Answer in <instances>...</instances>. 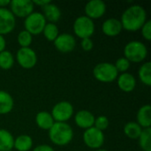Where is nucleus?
<instances>
[{"instance_id": "f257e3e1", "label": "nucleus", "mask_w": 151, "mask_h": 151, "mask_svg": "<svg viewBox=\"0 0 151 151\" xmlns=\"http://www.w3.org/2000/svg\"><path fill=\"white\" fill-rule=\"evenodd\" d=\"M119 20L123 29L129 32H136L147 21V12L143 6L133 4L124 11Z\"/></svg>"}, {"instance_id": "f03ea898", "label": "nucleus", "mask_w": 151, "mask_h": 151, "mask_svg": "<svg viewBox=\"0 0 151 151\" xmlns=\"http://www.w3.org/2000/svg\"><path fill=\"white\" fill-rule=\"evenodd\" d=\"M49 138L57 146H65L73 141V130L68 123L55 122L49 130Z\"/></svg>"}, {"instance_id": "7ed1b4c3", "label": "nucleus", "mask_w": 151, "mask_h": 151, "mask_svg": "<svg viewBox=\"0 0 151 151\" xmlns=\"http://www.w3.org/2000/svg\"><path fill=\"white\" fill-rule=\"evenodd\" d=\"M147 46L140 41H131L124 48V57L130 63H142L148 57Z\"/></svg>"}, {"instance_id": "20e7f679", "label": "nucleus", "mask_w": 151, "mask_h": 151, "mask_svg": "<svg viewBox=\"0 0 151 151\" xmlns=\"http://www.w3.org/2000/svg\"><path fill=\"white\" fill-rule=\"evenodd\" d=\"M95 79L103 83H110L117 80L119 73L112 63L103 62L97 64L93 69Z\"/></svg>"}, {"instance_id": "39448f33", "label": "nucleus", "mask_w": 151, "mask_h": 151, "mask_svg": "<svg viewBox=\"0 0 151 151\" xmlns=\"http://www.w3.org/2000/svg\"><path fill=\"white\" fill-rule=\"evenodd\" d=\"M73 33L77 37L81 39L91 38V36L95 33L96 25L94 20L85 15H81L76 18L73 22Z\"/></svg>"}, {"instance_id": "423d86ee", "label": "nucleus", "mask_w": 151, "mask_h": 151, "mask_svg": "<svg viewBox=\"0 0 151 151\" xmlns=\"http://www.w3.org/2000/svg\"><path fill=\"white\" fill-rule=\"evenodd\" d=\"M47 21L42 12H33L24 19V28L32 35H37L42 33Z\"/></svg>"}, {"instance_id": "0eeeda50", "label": "nucleus", "mask_w": 151, "mask_h": 151, "mask_svg": "<svg viewBox=\"0 0 151 151\" xmlns=\"http://www.w3.org/2000/svg\"><path fill=\"white\" fill-rule=\"evenodd\" d=\"M74 109L73 104L67 101H61L57 103L52 110L51 116L55 122L67 123V121L73 116Z\"/></svg>"}, {"instance_id": "6e6552de", "label": "nucleus", "mask_w": 151, "mask_h": 151, "mask_svg": "<svg viewBox=\"0 0 151 151\" xmlns=\"http://www.w3.org/2000/svg\"><path fill=\"white\" fill-rule=\"evenodd\" d=\"M83 142L84 144L91 150H99L104 143V132L92 127L86 129L83 133Z\"/></svg>"}, {"instance_id": "1a4fd4ad", "label": "nucleus", "mask_w": 151, "mask_h": 151, "mask_svg": "<svg viewBox=\"0 0 151 151\" xmlns=\"http://www.w3.org/2000/svg\"><path fill=\"white\" fill-rule=\"evenodd\" d=\"M15 58L19 65L24 69H31L37 64L36 52L30 47L19 48L16 53Z\"/></svg>"}, {"instance_id": "9d476101", "label": "nucleus", "mask_w": 151, "mask_h": 151, "mask_svg": "<svg viewBox=\"0 0 151 151\" xmlns=\"http://www.w3.org/2000/svg\"><path fill=\"white\" fill-rule=\"evenodd\" d=\"M9 6V10L15 18H27L35 9V5L31 0H12Z\"/></svg>"}, {"instance_id": "9b49d317", "label": "nucleus", "mask_w": 151, "mask_h": 151, "mask_svg": "<svg viewBox=\"0 0 151 151\" xmlns=\"http://www.w3.org/2000/svg\"><path fill=\"white\" fill-rule=\"evenodd\" d=\"M107 10L106 4L102 0H91L85 4L84 12L85 16L92 20L102 18Z\"/></svg>"}, {"instance_id": "f8f14e48", "label": "nucleus", "mask_w": 151, "mask_h": 151, "mask_svg": "<svg viewBox=\"0 0 151 151\" xmlns=\"http://www.w3.org/2000/svg\"><path fill=\"white\" fill-rule=\"evenodd\" d=\"M16 27V18L8 8H0V35L12 33Z\"/></svg>"}, {"instance_id": "ddd939ff", "label": "nucleus", "mask_w": 151, "mask_h": 151, "mask_svg": "<svg viewBox=\"0 0 151 151\" xmlns=\"http://www.w3.org/2000/svg\"><path fill=\"white\" fill-rule=\"evenodd\" d=\"M57 50L62 53L72 52L76 46V40L74 36L68 33L59 34L56 40L53 42Z\"/></svg>"}, {"instance_id": "4468645a", "label": "nucleus", "mask_w": 151, "mask_h": 151, "mask_svg": "<svg viewBox=\"0 0 151 151\" xmlns=\"http://www.w3.org/2000/svg\"><path fill=\"white\" fill-rule=\"evenodd\" d=\"M95 119L96 118L94 114L88 110L79 111L74 115V122L76 126L84 130L94 127Z\"/></svg>"}, {"instance_id": "2eb2a0df", "label": "nucleus", "mask_w": 151, "mask_h": 151, "mask_svg": "<svg viewBox=\"0 0 151 151\" xmlns=\"http://www.w3.org/2000/svg\"><path fill=\"white\" fill-rule=\"evenodd\" d=\"M123 30L121 22L119 19L110 18L105 19L102 24V31L103 33L109 37L118 36L121 31Z\"/></svg>"}, {"instance_id": "dca6fc26", "label": "nucleus", "mask_w": 151, "mask_h": 151, "mask_svg": "<svg viewBox=\"0 0 151 151\" xmlns=\"http://www.w3.org/2000/svg\"><path fill=\"white\" fill-rule=\"evenodd\" d=\"M117 84L121 91L125 93H130L133 92L136 88V79L132 73H120L117 78Z\"/></svg>"}, {"instance_id": "f3484780", "label": "nucleus", "mask_w": 151, "mask_h": 151, "mask_svg": "<svg viewBox=\"0 0 151 151\" xmlns=\"http://www.w3.org/2000/svg\"><path fill=\"white\" fill-rule=\"evenodd\" d=\"M136 123L142 128H150L151 127V106L150 104L142 105L137 111Z\"/></svg>"}, {"instance_id": "a211bd4d", "label": "nucleus", "mask_w": 151, "mask_h": 151, "mask_svg": "<svg viewBox=\"0 0 151 151\" xmlns=\"http://www.w3.org/2000/svg\"><path fill=\"white\" fill-rule=\"evenodd\" d=\"M42 15L44 16L46 21H49L50 23H55L58 22L60 18H61V11L59 7L53 4V3H49L45 6L42 7Z\"/></svg>"}, {"instance_id": "6ab92c4d", "label": "nucleus", "mask_w": 151, "mask_h": 151, "mask_svg": "<svg viewBox=\"0 0 151 151\" xmlns=\"http://www.w3.org/2000/svg\"><path fill=\"white\" fill-rule=\"evenodd\" d=\"M35 123H36L37 127L39 128H41L42 130L49 131L50 129V127L53 126V124L55 123V121H54L50 112L42 111L36 114Z\"/></svg>"}, {"instance_id": "aec40b11", "label": "nucleus", "mask_w": 151, "mask_h": 151, "mask_svg": "<svg viewBox=\"0 0 151 151\" xmlns=\"http://www.w3.org/2000/svg\"><path fill=\"white\" fill-rule=\"evenodd\" d=\"M14 106L12 96L4 90H0V115L10 113Z\"/></svg>"}, {"instance_id": "412c9836", "label": "nucleus", "mask_w": 151, "mask_h": 151, "mask_svg": "<svg viewBox=\"0 0 151 151\" xmlns=\"http://www.w3.org/2000/svg\"><path fill=\"white\" fill-rule=\"evenodd\" d=\"M33 148V139L28 134H20L14 138L13 149L17 151H29Z\"/></svg>"}, {"instance_id": "4be33fe9", "label": "nucleus", "mask_w": 151, "mask_h": 151, "mask_svg": "<svg viewBox=\"0 0 151 151\" xmlns=\"http://www.w3.org/2000/svg\"><path fill=\"white\" fill-rule=\"evenodd\" d=\"M14 137L6 129H0V151H11L13 149Z\"/></svg>"}, {"instance_id": "5701e85b", "label": "nucleus", "mask_w": 151, "mask_h": 151, "mask_svg": "<svg viewBox=\"0 0 151 151\" xmlns=\"http://www.w3.org/2000/svg\"><path fill=\"white\" fill-rule=\"evenodd\" d=\"M138 76L142 84L145 86H151V63L150 61L143 62L139 68Z\"/></svg>"}, {"instance_id": "b1692460", "label": "nucleus", "mask_w": 151, "mask_h": 151, "mask_svg": "<svg viewBox=\"0 0 151 151\" xmlns=\"http://www.w3.org/2000/svg\"><path fill=\"white\" fill-rule=\"evenodd\" d=\"M124 134L127 137L132 140H136L139 138L142 132V128L134 121H130L127 123L123 128Z\"/></svg>"}, {"instance_id": "393cba45", "label": "nucleus", "mask_w": 151, "mask_h": 151, "mask_svg": "<svg viewBox=\"0 0 151 151\" xmlns=\"http://www.w3.org/2000/svg\"><path fill=\"white\" fill-rule=\"evenodd\" d=\"M15 63V58L12 52L4 50L0 52V68L2 70L11 69Z\"/></svg>"}, {"instance_id": "a878e982", "label": "nucleus", "mask_w": 151, "mask_h": 151, "mask_svg": "<svg viewBox=\"0 0 151 151\" xmlns=\"http://www.w3.org/2000/svg\"><path fill=\"white\" fill-rule=\"evenodd\" d=\"M42 34H43L44 38L47 41L53 42L59 35V29H58L57 24L47 22L42 30Z\"/></svg>"}, {"instance_id": "bb28decb", "label": "nucleus", "mask_w": 151, "mask_h": 151, "mask_svg": "<svg viewBox=\"0 0 151 151\" xmlns=\"http://www.w3.org/2000/svg\"><path fill=\"white\" fill-rule=\"evenodd\" d=\"M138 140L142 151H151V128L142 129Z\"/></svg>"}, {"instance_id": "cd10ccee", "label": "nucleus", "mask_w": 151, "mask_h": 151, "mask_svg": "<svg viewBox=\"0 0 151 151\" xmlns=\"http://www.w3.org/2000/svg\"><path fill=\"white\" fill-rule=\"evenodd\" d=\"M17 42L20 48H28L30 47L33 42V35L26 31L25 29L21 30L17 35Z\"/></svg>"}, {"instance_id": "c85d7f7f", "label": "nucleus", "mask_w": 151, "mask_h": 151, "mask_svg": "<svg viewBox=\"0 0 151 151\" xmlns=\"http://www.w3.org/2000/svg\"><path fill=\"white\" fill-rule=\"evenodd\" d=\"M114 65H115L118 73H127V71L129 70V68L131 66V63L125 57H121L116 60Z\"/></svg>"}, {"instance_id": "c756f323", "label": "nucleus", "mask_w": 151, "mask_h": 151, "mask_svg": "<svg viewBox=\"0 0 151 151\" xmlns=\"http://www.w3.org/2000/svg\"><path fill=\"white\" fill-rule=\"evenodd\" d=\"M109 125H110L109 119L106 116L101 115V116H98L97 118H96L95 123H94V127L104 132V130H106L108 128Z\"/></svg>"}, {"instance_id": "7c9ffc66", "label": "nucleus", "mask_w": 151, "mask_h": 151, "mask_svg": "<svg viewBox=\"0 0 151 151\" xmlns=\"http://www.w3.org/2000/svg\"><path fill=\"white\" fill-rule=\"evenodd\" d=\"M142 37L146 41H150L151 40V20L147 19V21L144 23V25L140 29Z\"/></svg>"}, {"instance_id": "2f4dec72", "label": "nucleus", "mask_w": 151, "mask_h": 151, "mask_svg": "<svg viewBox=\"0 0 151 151\" xmlns=\"http://www.w3.org/2000/svg\"><path fill=\"white\" fill-rule=\"evenodd\" d=\"M81 48H82L83 50H85V51H90L94 48V42H93V40L91 38L81 39Z\"/></svg>"}, {"instance_id": "473e14b6", "label": "nucleus", "mask_w": 151, "mask_h": 151, "mask_svg": "<svg viewBox=\"0 0 151 151\" xmlns=\"http://www.w3.org/2000/svg\"><path fill=\"white\" fill-rule=\"evenodd\" d=\"M33 151H55L54 149L48 145V144H41L36 146L35 149H33Z\"/></svg>"}, {"instance_id": "72a5a7b5", "label": "nucleus", "mask_w": 151, "mask_h": 151, "mask_svg": "<svg viewBox=\"0 0 151 151\" xmlns=\"http://www.w3.org/2000/svg\"><path fill=\"white\" fill-rule=\"evenodd\" d=\"M32 2H33V4H34L35 6L37 5V6H40L41 8L43 7V6H45L46 4H48L49 3H50V0H34Z\"/></svg>"}, {"instance_id": "f704fd0d", "label": "nucleus", "mask_w": 151, "mask_h": 151, "mask_svg": "<svg viewBox=\"0 0 151 151\" xmlns=\"http://www.w3.org/2000/svg\"><path fill=\"white\" fill-rule=\"evenodd\" d=\"M6 48V40L4 36L0 35V52L4 51Z\"/></svg>"}, {"instance_id": "c9c22d12", "label": "nucleus", "mask_w": 151, "mask_h": 151, "mask_svg": "<svg viewBox=\"0 0 151 151\" xmlns=\"http://www.w3.org/2000/svg\"><path fill=\"white\" fill-rule=\"evenodd\" d=\"M10 0H0V8H7V6L10 5Z\"/></svg>"}, {"instance_id": "e433bc0d", "label": "nucleus", "mask_w": 151, "mask_h": 151, "mask_svg": "<svg viewBox=\"0 0 151 151\" xmlns=\"http://www.w3.org/2000/svg\"><path fill=\"white\" fill-rule=\"evenodd\" d=\"M95 151H109L107 150H104V149H99V150H96Z\"/></svg>"}]
</instances>
